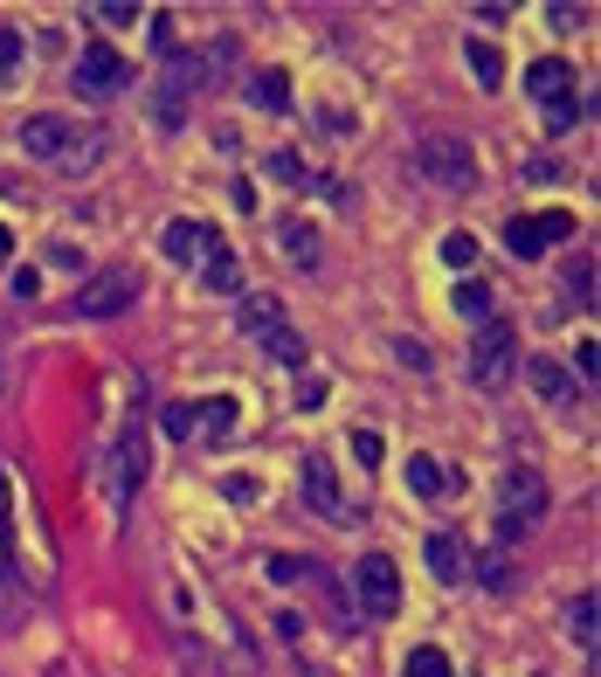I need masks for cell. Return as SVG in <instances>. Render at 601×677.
<instances>
[{"label":"cell","instance_id":"obj_1","mask_svg":"<svg viewBox=\"0 0 601 677\" xmlns=\"http://www.w3.org/2000/svg\"><path fill=\"white\" fill-rule=\"evenodd\" d=\"M415 174L429 187H443V194H471L477 187V153L463 145V131H429V139H415Z\"/></svg>","mask_w":601,"mask_h":677},{"label":"cell","instance_id":"obj_2","mask_svg":"<svg viewBox=\"0 0 601 677\" xmlns=\"http://www.w3.org/2000/svg\"><path fill=\"white\" fill-rule=\"evenodd\" d=\"M539 512H547V477H539L533 463H519L512 477H504V512H498V533L504 539H525L539 525Z\"/></svg>","mask_w":601,"mask_h":677},{"label":"cell","instance_id":"obj_3","mask_svg":"<svg viewBox=\"0 0 601 677\" xmlns=\"http://www.w3.org/2000/svg\"><path fill=\"white\" fill-rule=\"evenodd\" d=\"M512 367H519V332L504 325V318L477 325V338H471V381L477 387H504V381H512Z\"/></svg>","mask_w":601,"mask_h":677},{"label":"cell","instance_id":"obj_4","mask_svg":"<svg viewBox=\"0 0 601 677\" xmlns=\"http://www.w3.org/2000/svg\"><path fill=\"white\" fill-rule=\"evenodd\" d=\"M77 305V318H125L131 305H139V270H98L84 277V291L69 297Z\"/></svg>","mask_w":601,"mask_h":677},{"label":"cell","instance_id":"obj_5","mask_svg":"<svg viewBox=\"0 0 601 677\" xmlns=\"http://www.w3.org/2000/svg\"><path fill=\"white\" fill-rule=\"evenodd\" d=\"M353 595H360L367 615H394L401 609V567H394L387 553H367L360 567H353Z\"/></svg>","mask_w":601,"mask_h":677},{"label":"cell","instance_id":"obj_6","mask_svg":"<svg viewBox=\"0 0 601 677\" xmlns=\"http://www.w3.org/2000/svg\"><path fill=\"white\" fill-rule=\"evenodd\" d=\"M77 90H84V98H118V90H125V55L118 49H104V42H90L84 55H77Z\"/></svg>","mask_w":601,"mask_h":677},{"label":"cell","instance_id":"obj_7","mask_svg":"<svg viewBox=\"0 0 601 677\" xmlns=\"http://www.w3.org/2000/svg\"><path fill=\"white\" fill-rule=\"evenodd\" d=\"M215 229L208 221H166V235H159V250H166V263H180V270H201L208 263V250H215Z\"/></svg>","mask_w":601,"mask_h":677},{"label":"cell","instance_id":"obj_8","mask_svg":"<svg viewBox=\"0 0 601 677\" xmlns=\"http://www.w3.org/2000/svg\"><path fill=\"white\" fill-rule=\"evenodd\" d=\"M560 235H574V215H512V229H504V242H512V256H539L547 242H560Z\"/></svg>","mask_w":601,"mask_h":677},{"label":"cell","instance_id":"obj_9","mask_svg":"<svg viewBox=\"0 0 601 677\" xmlns=\"http://www.w3.org/2000/svg\"><path fill=\"white\" fill-rule=\"evenodd\" d=\"M305 504L318 519H346V498H340V470L332 457H305Z\"/></svg>","mask_w":601,"mask_h":677},{"label":"cell","instance_id":"obj_10","mask_svg":"<svg viewBox=\"0 0 601 677\" xmlns=\"http://www.w3.org/2000/svg\"><path fill=\"white\" fill-rule=\"evenodd\" d=\"M69 139H77V125L55 118V111H35V118L22 125V145H28L35 159H63V153H69Z\"/></svg>","mask_w":601,"mask_h":677},{"label":"cell","instance_id":"obj_11","mask_svg":"<svg viewBox=\"0 0 601 677\" xmlns=\"http://www.w3.org/2000/svg\"><path fill=\"white\" fill-rule=\"evenodd\" d=\"M235 325H242V338H270V332H284L291 318H284V297H270V291H256V297H242V311H235Z\"/></svg>","mask_w":601,"mask_h":677},{"label":"cell","instance_id":"obj_12","mask_svg":"<svg viewBox=\"0 0 601 677\" xmlns=\"http://www.w3.org/2000/svg\"><path fill=\"white\" fill-rule=\"evenodd\" d=\"M525 90H533L539 104H560V98H574V69L560 63V55H539V63L525 69Z\"/></svg>","mask_w":601,"mask_h":677},{"label":"cell","instance_id":"obj_13","mask_svg":"<svg viewBox=\"0 0 601 677\" xmlns=\"http://www.w3.org/2000/svg\"><path fill=\"white\" fill-rule=\"evenodd\" d=\"M525 381H533V394H547V401H567V394H574L567 367H560L553 353H533V360H525Z\"/></svg>","mask_w":601,"mask_h":677},{"label":"cell","instance_id":"obj_14","mask_svg":"<svg viewBox=\"0 0 601 677\" xmlns=\"http://www.w3.org/2000/svg\"><path fill=\"white\" fill-rule=\"evenodd\" d=\"M463 567H471L463 539H449V533H436V539H429V574H436V580H463Z\"/></svg>","mask_w":601,"mask_h":677},{"label":"cell","instance_id":"obj_15","mask_svg":"<svg viewBox=\"0 0 601 677\" xmlns=\"http://www.w3.org/2000/svg\"><path fill=\"white\" fill-rule=\"evenodd\" d=\"M277 256L297 263V270H311L318 263V235L305 229V221H284V229H277Z\"/></svg>","mask_w":601,"mask_h":677},{"label":"cell","instance_id":"obj_16","mask_svg":"<svg viewBox=\"0 0 601 677\" xmlns=\"http://www.w3.org/2000/svg\"><path fill=\"white\" fill-rule=\"evenodd\" d=\"M139 484H145V436L125 429L118 436V491H139Z\"/></svg>","mask_w":601,"mask_h":677},{"label":"cell","instance_id":"obj_17","mask_svg":"<svg viewBox=\"0 0 601 677\" xmlns=\"http://www.w3.org/2000/svg\"><path fill=\"white\" fill-rule=\"evenodd\" d=\"M194 422H201L194 436H215L221 443L235 429V401H229V394H208V401H194Z\"/></svg>","mask_w":601,"mask_h":677},{"label":"cell","instance_id":"obj_18","mask_svg":"<svg viewBox=\"0 0 601 677\" xmlns=\"http://www.w3.org/2000/svg\"><path fill=\"white\" fill-rule=\"evenodd\" d=\"M457 318L491 325V318H498V291H491V284H457Z\"/></svg>","mask_w":601,"mask_h":677},{"label":"cell","instance_id":"obj_19","mask_svg":"<svg viewBox=\"0 0 601 677\" xmlns=\"http://www.w3.org/2000/svg\"><path fill=\"white\" fill-rule=\"evenodd\" d=\"M104 159V139H98V125H77V139H69V153L55 159L63 174H84V166H98Z\"/></svg>","mask_w":601,"mask_h":677},{"label":"cell","instance_id":"obj_20","mask_svg":"<svg viewBox=\"0 0 601 677\" xmlns=\"http://www.w3.org/2000/svg\"><path fill=\"white\" fill-rule=\"evenodd\" d=\"M408 491H415V498H443L449 491V470L436 457H408Z\"/></svg>","mask_w":601,"mask_h":677},{"label":"cell","instance_id":"obj_21","mask_svg":"<svg viewBox=\"0 0 601 677\" xmlns=\"http://www.w3.org/2000/svg\"><path fill=\"white\" fill-rule=\"evenodd\" d=\"M250 104H256V111H284V104H291L284 69H256V77H250Z\"/></svg>","mask_w":601,"mask_h":677},{"label":"cell","instance_id":"obj_22","mask_svg":"<svg viewBox=\"0 0 601 677\" xmlns=\"http://www.w3.org/2000/svg\"><path fill=\"white\" fill-rule=\"evenodd\" d=\"M201 277H208L215 291H235V284H242V263H235V250H229V242H215V250H208V263H201Z\"/></svg>","mask_w":601,"mask_h":677},{"label":"cell","instance_id":"obj_23","mask_svg":"<svg viewBox=\"0 0 601 677\" xmlns=\"http://www.w3.org/2000/svg\"><path fill=\"white\" fill-rule=\"evenodd\" d=\"M263 353H270V360H277V367H291V373H297V367H305V360H311V353H305V338H297L291 325H284V332H270V338H263Z\"/></svg>","mask_w":601,"mask_h":677},{"label":"cell","instance_id":"obj_24","mask_svg":"<svg viewBox=\"0 0 601 677\" xmlns=\"http://www.w3.org/2000/svg\"><path fill=\"white\" fill-rule=\"evenodd\" d=\"M594 615H601V601H594V595H574V601H567V629H574V643H594Z\"/></svg>","mask_w":601,"mask_h":677},{"label":"cell","instance_id":"obj_25","mask_svg":"<svg viewBox=\"0 0 601 677\" xmlns=\"http://www.w3.org/2000/svg\"><path fill=\"white\" fill-rule=\"evenodd\" d=\"M471 69H477V84H484V90H498V84H504V55H498L491 42H471Z\"/></svg>","mask_w":601,"mask_h":677},{"label":"cell","instance_id":"obj_26","mask_svg":"<svg viewBox=\"0 0 601 677\" xmlns=\"http://www.w3.org/2000/svg\"><path fill=\"white\" fill-rule=\"evenodd\" d=\"M401 677H457V670H449V656H443V650H429V643H422V650H408V670H401Z\"/></svg>","mask_w":601,"mask_h":677},{"label":"cell","instance_id":"obj_27","mask_svg":"<svg viewBox=\"0 0 601 677\" xmlns=\"http://www.w3.org/2000/svg\"><path fill=\"white\" fill-rule=\"evenodd\" d=\"M443 263H449V270H471V263H477V235H471V229L443 235Z\"/></svg>","mask_w":601,"mask_h":677},{"label":"cell","instance_id":"obj_28","mask_svg":"<svg viewBox=\"0 0 601 677\" xmlns=\"http://www.w3.org/2000/svg\"><path fill=\"white\" fill-rule=\"evenodd\" d=\"M477 580H484L491 595H504V588H512V560H504V553H484V560H477Z\"/></svg>","mask_w":601,"mask_h":677},{"label":"cell","instance_id":"obj_29","mask_svg":"<svg viewBox=\"0 0 601 677\" xmlns=\"http://www.w3.org/2000/svg\"><path fill=\"white\" fill-rule=\"evenodd\" d=\"M180 111H187V98L159 90V98H153V125H159V131H174V125H180Z\"/></svg>","mask_w":601,"mask_h":677},{"label":"cell","instance_id":"obj_30","mask_svg":"<svg viewBox=\"0 0 601 677\" xmlns=\"http://www.w3.org/2000/svg\"><path fill=\"white\" fill-rule=\"evenodd\" d=\"M194 429H201V422H194V401H174V408H166V436H180V443H187Z\"/></svg>","mask_w":601,"mask_h":677},{"label":"cell","instance_id":"obj_31","mask_svg":"<svg viewBox=\"0 0 601 677\" xmlns=\"http://www.w3.org/2000/svg\"><path fill=\"white\" fill-rule=\"evenodd\" d=\"M22 615V588H14V574H0V629Z\"/></svg>","mask_w":601,"mask_h":677},{"label":"cell","instance_id":"obj_32","mask_svg":"<svg viewBox=\"0 0 601 677\" xmlns=\"http://www.w3.org/2000/svg\"><path fill=\"white\" fill-rule=\"evenodd\" d=\"M574 118H580V104H574V98H560V104H547V131H567Z\"/></svg>","mask_w":601,"mask_h":677},{"label":"cell","instance_id":"obj_33","mask_svg":"<svg viewBox=\"0 0 601 677\" xmlns=\"http://www.w3.org/2000/svg\"><path fill=\"white\" fill-rule=\"evenodd\" d=\"M567 291H574V297L594 291V263H567Z\"/></svg>","mask_w":601,"mask_h":677},{"label":"cell","instance_id":"obj_34","mask_svg":"<svg viewBox=\"0 0 601 677\" xmlns=\"http://www.w3.org/2000/svg\"><path fill=\"white\" fill-rule=\"evenodd\" d=\"M353 457L373 470V463H381V436H373V429H360V436H353Z\"/></svg>","mask_w":601,"mask_h":677},{"label":"cell","instance_id":"obj_35","mask_svg":"<svg viewBox=\"0 0 601 677\" xmlns=\"http://www.w3.org/2000/svg\"><path fill=\"white\" fill-rule=\"evenodd\" d=\"M270 174H277V180H305V159H297V153H277Z\"/></svg>","mask_w":601,"mask_h":677},{"label":"cell","instance_id":"obj_36","mask_svg":"<svg viewBox=\"0 0 601 677\" xmlns=\"http://www.w3.org/2000/svg\"><path fill=\"white\" fill-rule=\"evenodd\" d=\"M297 574H311L305 560H291V553H277V560H270V580H297Z\"/></svg>","mask_w":601,"mask_h":677},{"label":"cell","instance_id":"obj_37","mask_svg":"<svg viewBox=\"0 0 601 677\" xmlns=\"http://www.w3.org/2000/svg\"><path fill=\"white\" fill-rule=\"evenodd\" d=\"M14 63H22V35L0 28V69H14Z\"/></svg>","mask_w":601,"mask_h":677},{"label":"cell","instance_id":"obj_38","mask_svg":"<svg viewBox=\"0 0 601 677\" xmlns=\"http://www.w3.org/2000/svg\"><path fill=\"white\" fill-rule=\"evenodd\" d=\"M98 22H111V28H125V22H139V14H131V8H125V0H104V8H98Z\"/></svg>","mask_w":601,"mask_h":677},{"label":"cell","instance_id":"obj_39","mask_svg":"<svg viewBox=\"0 0 601 677\" xmlns=\"http://www.w3.org/2000/svg\"><path fill=\"white\" fill-rule=\"evenodd\" d=\"M574 360H580V373L594 381V367H601V346H594V338H580V353H574Z\"/></svg>","mask_w":601,"mask_h":677},{"label":"cell","instance_id":"obj_40","mask_svg":"<svg viewBox=\"0 0 601 677\" xmlns=\"http://www.w3.org/2000/svg\"><path fill=\"white\" fill-rule=\"evenodd\" d=\"M14 567V539H8V519H0V574Z\"/></svg>","mask_w":601,"mask_h":677}]
</instances>
